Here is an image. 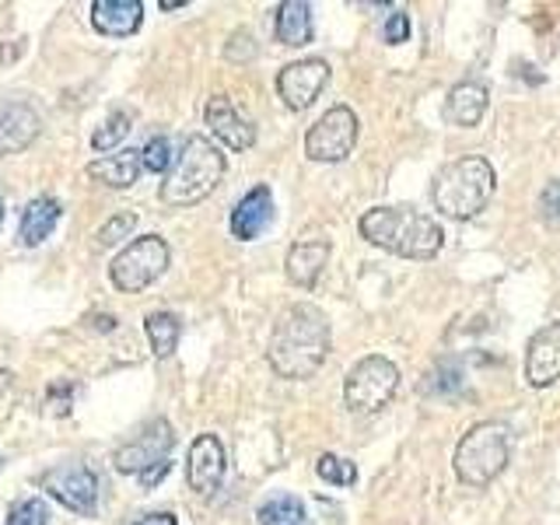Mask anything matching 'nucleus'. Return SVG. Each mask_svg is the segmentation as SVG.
I'll return each instance as SVG.
<instances>
[{"mask_svg": "<svg viewBox=\"0 0 560 525\" xmlns=\"http://www.w3.org/2000/svg\"><path fill=\"white\" fill-rule=\"evenodd\" d=\"M329 319L323 308L308 302H294L277 315L270 332V368L280 378H312L329 354Z\"/></svg>", "mask_w": 560, "mask_h": 525, "instance_id": "1", "label": "nucleus"}, {"mask_svg": "<svg viewBox=\"0 0 560 525\" xmlns=\"http://www.w3.org/2000/svg\"><path fill=\"white\" fill-rule=\"evenodd\" d=\"M361 238L402 259H434L445 245V232L434 218L413 207H372L358 221Z\"/></svg>", "mask_w": 560, "mask_h": 525, "instance_id": "2", "label": "nucleus"}, {"mask_svg": "<svg viewBox=\"0 0 560 525\" xmlns=\"http://www.w3.org/2000/svg\"><path fill=\"white\" fill-rule=\"evenodd\" d=\"M224 154L214 140H207L200 133L186 137V144L175 154L172 168L165 172V183H162V203L165 207H192L207 200L224 179Z\"/></svg>", "mask_w": 560, "mask_h": 525, "instance_id": "3", "label": "nucleus"}, {"mask_svg": "<svg viewBox=\"0 0 560 525\" xmlns=\"http://www.w3.org/2000/svg\"><path fill=\"white\" fill-rule=\"evenodd\" d=\"M494 189H498V175H494V168H490L487 158L466 154V158H455V162H448L442 172L434 175L431 200L445 218L469 221L490 203Z\"/></svg>", "mask_w": 560, "mask_h": 525, "instance_id": "4", "label": "nucleus"}, {"mask_svg": "<svg viewBox=\"0 0 560 525\" xmlns=\"http://www.w3.org/2000/svg\"><path fill=\"white\" fill-rule=\"evenodd\" d=\"M512 463V431L501 420H483L472 424L459 445H455V477L466 487H487L494 483L501 472Z\"/></svg>", "mask_w": 560, "mask_h": 525, "instance_id": "5", "label": "nucleus"}, {"mask_svg": "<svg viewBox=\"0 0 560 525\" xmlns=\"http://www.w3.org/2000/svg\"><path fill=\"white\" fill-rule=\"evenodd\" d=\"M399 389V368L382 358V354H368L347 372L343 382V402L350 413H378L382 407H389L393 396Z\"/></svg>", "mask_w": 560, "mask_h": 525, "instance_id": "6", "label": "nucleus"}, {"mask_svg": "<svg viewBox=\"0 0 560 525\" xmlns=\"http://www.w3.org/2000/svg\"><path fill=\"white\" fill-rule=\"evenodd\" d=\"M168 256H172L168 242L162 235H140L113 259L109 277L119 291L137 294V291L151 288L154 280L168 270Z\"/></svg>", "mask_w": 560, "mask_h": 525, "instance_id": "7", "label": "nucleus"}, {"mask_svg": "<svg viewBox=\"0 0 560 525\" xmlns=\"http://www.w3.org/2000/svg\"><path fill=\"white\" fill-rule=\"evenodd\" d=\"M358 130H361V122H358L354 109L332 105V109L315 119L312 130L305 133V154L312 162H326V165L343 162L358 144Z\"/></svg>", "mask_w": 560, "mask_h": 525, "instance_id": "8", "label": "nucleus"}, {"mask_svg": "<svg viewBox=\"0 0 560 525\" xmlns=\"http://www.w3.org/2000/svg\"><path fill=\"white\" fill-rule=\"evenodd\" d=\"M43 487L49 498H57L67 512L74 515H95L98 508V477L95 469H88L84 463H63L46 469Z\"/></svg>", "mask_w": 560, "mask_h": 525, "instance_id": "9", "label": "nucleus"}, {"mask_svg": "<svg viewBox=\"0 0 560 525\" xmlns=\"http://www.w3.org/2000/svg\"><path fill=\"white\" fill-rule=\"evenodd\" d=\"M326 84H329V63L319 60V57H308V60L288 63L284 70H280V74H277V95L284 98L288 109L302 113L323 95Z\"/></svg>", "mask_w": 560, "mask_h": 525, "instance_id": "10", "label": "nucleus"}, {"mask_svg": "<svg viewBox=\"0 0 560 525\" xmlns=\"http://www.w3.org/2000/svg\"><path fill=\"white\" fill-rule=\"evenodd\" d=\"M172 445H175V438H172L168 420H151V424L137 438H130L127 445L116 448L113 463H116L119 472H137V477H140V472L151 469L154 463H165Z\"/></svg>", "mask_w": 560, "mask_h": 525, "instance_id": "11", "label": "nucleus"}, {"mask_svg": "<svg viewBox=\"0 0 560 525\" xmlns=\"http://www.w3.org/2000/svg\"><path fill=\"white\" fill-rule=\"evenodd\" d=\"M203 119H207L210 133H214L224 148H232V151H249V148L256 144V127H253V119L245 116V113H238L232 98L214 95V98L207 102Z\"/></svg>", "mask_w": 560, "mask_h": 525, "instance_id": "12", "label": "nucleus"}, {"mask_svg": "<svg viewBox=\"0 0 560 525\" xmlns=\"http://www.w3.org/2000/svg\"><path fill=\"white\" fill-rule=\"evenodd\" d=\"M560 378V319L547 323L525 347V382L533 389H547Z\"/></svg>", "mask_w": 560, "mask_h": 525, "instance_id": "13", "label": "nucleus"}, {"mask_svg": "<svg viewBox=\"0 0 560 525\" xmlns=\"http://www.w3.org/2000/svg\"><path fill=\"white\" fill-rule=\"evenodd\" d=\"M186 480L197 494H214L224 480V445L218 434H197L189 445L186 459Z\"/></svg>", "mask_w": 560, "mask_h": 525, "instance_id": "14", "label": "nucleus"}, {"mask_svg": "<svg viewBox=\"0 0 560 525\" xmlns=\"http://www.w3.org/2000/svg\"><path fill=\"white\" fill-rule=\"evenodd\" d=\"M43 119L28 102H8L0 109V154H18L25 151L35 137H39Z\"/></svg>", "mask_w": 560, "mask_h": 525, "instance_id": "15", "label": "nucleus"}, {"mask_svg": "<svg viewBox=\"0 0 560 525\" xmlns=\"http://www.w3.org/2000/svg\"><path fill=\"white\" fill-rule=\"evenodd\" d=\"M273 218V192L270 186H253L232 210V235L242 242H253L262 235V228Z\"/></svg>", "mask_w": 560, "mask_h": 525, "instance_id": "16", "label": "nucleus"}, {"mask_svg": "<svg viewBox=\"0 0 560 525\" xmlns=\"http://www.w3.org/2000/svg\"><path fill=\"white\" fill-rule=\"evenodd\" d=\"M487 105H490V92L483 81H459L445 98V119L452 127L469 130L483 119Z\"/></svg>", "mask_w": 560, "mask_h": 525, "instance_id": "17", "label": "nucleus"}, {"mask_svg": "<svg viewBox=\"0 0 560 525\" xmlns=\"http://www.w3.org/2000/svg\"><path fill=\"white\" fill-rule=\"evenodd\" d=\"M144 22V4L140 0H95L92 4V25L102 35L127 39Z\"/></svg>", "mask_w": 560, "mask_h": 525, "instance_id": "18", "label": "nucleus"}, {"mask_svg": "<svg viewBox=\"0 0 560 525\" xmlns=\"http://www.w3.org/2000/svg\"><path fill=\"white\" fill-rule=\"evenodd\" d=\"M329 242L323 238H308V242H298L288 249V259H284V270H288V280L298 288H315V280L323 277L326 262H329Z\"/></svg>", "mask_w": 560, "mask_h": 525, "instance_id": "19", "label": "nucleus"}, {"mask_svg": "<svg viewBox=\"0 0 560 525\" xmlns=\"http://www.w3.org/2000/svg\"><path fill=\"white\" fill-rule=\"evenodd\" d=\"M140 172H144V165H140V151L127 148V151L98 158V162L88 165V179L113 186V189H130L140 179Z\"/></svg>", "mask_w": 560, "mask_h": 525, "instance_id": "20", "label": "nucleus"}, {"mask_svg": "<svg viewBox=\"0 0 560 525\" xmlns=\"http://www.w3.org/2000/svg\"><path fill=\"white\" fill-rule=\"evenodd\" d=\"M273 32L280 46H308L312 43V8L305 0H284L277 4Z\"/></svg>", "mask_w": 560, "mask_h": 525, "instance_id": "21", "label": "nucleus"}, {"mask_svg": "<svg viewBox=\"0 0 560 525\" xmlns=\"http://www.w3.org/2000/svg\"><path fill=\"white\" fill-rule=\"evenodd\" d=\"M63 207L52 197H35L25 210H22V224H18V235H22L25 245H39L52 235V228L60 224Z\"/></svg>", "mask_w": 560, "mask_h": 525, "instance_id": "22", "label": "nucleus"}, {"mask_svg": "<svg viewBox=\"0 0 560 525\" xmlns=\"http://www.w3.org/2000/svg\"><path fill=\"white\" fill-rule=\"evenodd\" d=\"M144 329H148L154 358H168L172 350L179 347L183 323H179V315H175V312H151L148 319H144Z\"/></svg>", "mask_w": 560, "mask_h": 525, "instance_id": "23", "label": "nucleus"}, {"mask_svg": "<svg viewBox=\"0 0 560 525\" xmlns=\"http://www.w3.org/2000/svg\"><path fill=\"white\" fill-rule=\"evenodd\" d=\"M256 518H259V525H312L305 504L291 494H277L267 504H259Z\"/></svg>", "mask_w": 560, "mask_h": 525, "instance_id": "24", "label": "nucleus"}, {"mask_svg": "<svg viewBox=\"0 0 560 525\" xmlns=\"http://www.w3.org/2000/svg\"><path fill=\"white\" fill-rule=\"evenodd\" d=\"M130 130H133V116H130V113H113V116L105 119L102 127L95 130L92 148H95V151H102V154H105V151H113V148H116L119 140L127 137Z\"/></svg>", "mask_w": 560, "mask_h": 525, "instance_id": "25", "label": "nucleus"}, {"mask_svg": "<svg viewBox=\"0 0 560 525\" xmlns=\"http://www.w3.org/2000/svg\"><path fill=\"white\" fill-rule=\"evenodd\" d=\"M315 472L326 480V483H337V487H354L358 483V466L350 459H340V455H319V463H315Z\"/></svg>", "mask_w": 560, "mask_h": 525, "instance_id": "26", "label": "nucleus"}, {"mask_svg": "<svg viewBox=\"0 0 560 525\" xmlns=\"http://www.w3.org/2000/svg\"><path fill=\"white\" fill-rule=\"evenodd\" d=\"M4 525H49V508L43 498H28L22 504L11 508V515Z\"/></svg>", "mask_w": 560, "mask_h": 525, "instance_id": "27", "label": "nucleus"}, {"mask_svg": "<svg viewBox=\"0 0 560 525\" xmlns=\"http://www.w3.org/2000/svg\"><path fill=\"white\" fill-rule=\"evenodd\" d=\"M140 165H144L148 172H168L172 168V148H168V140L165 137H151L148 140V148L140 151Z\"/></svg>", "mask_w": 560, "mask_h": 525, "instance_id": "28", "label": "nucleus"}, {"mask_svg": "<svg viewBox=\"0 0 560 525\" xmlns=\"http://www.w3.org/2000/svg\"><path fill=\"white\" fill-rule=\"evenodd\" d=\"M133 224H137V214L133 210H122V214L109 218L102 228H98V245H116L122 238H130L133 232Z\"/></svg>", "mask_w": 560, "mask_h": 525, "instance_id": "29", "label": "nucleus"}, {"mask_svg": "<svg viewBox=\"0 0 560 525\" xmlns=\"http://www.w3.org/2000/svg\"><path fill=\"white\" fill-rule=\"evenodd\" d=\"M539 218L550 228H560V179L547 183V189L539 192Z\"/></svg>", "mask_w": 560, "mask_h": 525, "instance_id": "30", "label": "nucleus"}, {"mask_svg": "<svg viewBox=\"0 0 560 525\" xmlns=\"http://www.w3.org/2000/svg\"><path fill=\"white\" fill-rule=\"evenodd\" d=\"M382 35H385V43H393V46L407 43V39H410V14L393 11L389 18H385V28H382Z\"/></svg>", "mask_w": 560, "mask_h": 525, "instance_id": "31", "label": "nucleus"}, {"mask_svg": "<svg viewBox=\"0 0 560 525\" xmlns=\"http://www.w3.org/2000/svg\"><path fill=\"white\" fill-rule=\"evenodd\" d=\"M253 52H256V46H253V35L249 32H232V39H228V60H253Z\"/></svg>", "mask_w": 560, "mask_h": 525, "instance_id": "32", "label": "nucleus"}, {"mask_svg": "<svg viewBox=\"0 0 560 525\" xmlns=\"http://www.w3.org/2000/svg\"><path fill=\"white\" fill-rule=\"evenodd\" d=\"M168 469H172V463L165 459V463H154L151 469H144V472H140V487H154V483H162L165 477H168Z\"/></svg>", "mask_w": 560, "mask_h": 525, "instance_id": "33", "label": "nucleus"}, {"mask_svg": "<svg viewBox=\"0 0 560 525\" xmlns=\"http://www.w3.org/2000/svg\"><path fill=\"white\" fill-rule=\"evenodd\" d=\"M137 525H179L175 522V515L172 512H151V515H144Z\"/></svg>", "mask_w": 560, "mask_h": 525, "instance_id": "34", "label": "nucleus"}, {"mask_svg": "<svg viewBox=\"0 0 560 525\" xmlns=\"http://www.w3.org/2000/svg\"><path fill=\"white\" fill-rule=\"evenodd\" d=\"M95 329L109 332V329H116V319H113V315H98V319H95Z\"/></svg>", "mask_w": 560, "mask_h": 525, "instance_id": "35", "label": "nucleus"}, {"mask_svg": "<svg viewBox=\"0 0 560 525\" xmlns=\"http://www.w3.org/2000/svg\"><path fill=\"white\" fill-rule=\"evenodd\" d=\"M11 382H14V375L8 372V368H0V396L11 389Z\"/></svg>", "mask_w": 560, "mask_h": 525, "instance_id": "36", "label": "nucleus"}, {"mask_svg": "<svg viewBox=\"0 0 560 525\" xmlns=\"http://www.w3.org/2000/svg\"><path fill=\"white\" fill-rule=\"evenodd\" d=\"M162 8L165 11H179V8H186V0H162Z\"/></svg>", "mask_w": 560, "mask_h": 525, "instance_id": "37", "label": "nucleus"}, {"mask_svg": "<svg viewBox=\"0 0 560 525\" xmlns=\"http://www.w3.org/2000/svg\"><path fill=\"white\" fill-rule=\"evenodd\" d=\"M0 221H4V200H0Z\"/></svg>", "mask_w": 560, "mask_h": 525, "instance_id": "38", "label": "nucleus"}]
</instances>
